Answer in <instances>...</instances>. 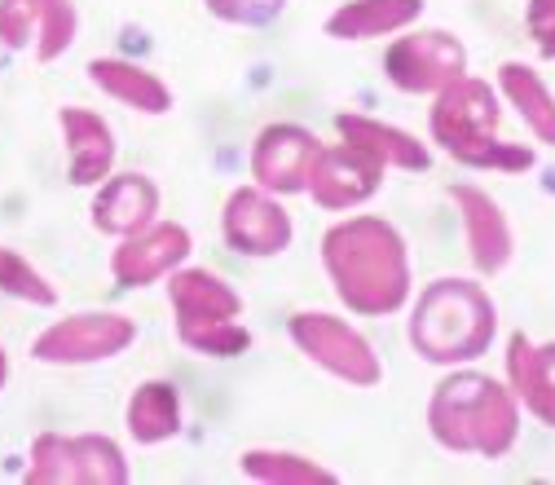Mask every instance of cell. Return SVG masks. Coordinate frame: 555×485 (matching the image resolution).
<instances>
[{
    "label": "cell",
    "mask_w": 555,
    "mask_h": 485,
    "mask_svg": "<svg viewBox=\"0 0 555 485\" xmlns=\"http://www.w3.org/2000/svg\"><path fill=\"white\" fill-rule=\"evenodd\" d=\"M507 375L525 410H533L546 429H555V340L538 349L525 331H516L507 344Z\"/></svg>",
    "instance_id": "17"
},
{
    "label": "cell",
    "mask_w": 555,
    "mask_h": 485,
    "mask_svg": "<svg viewBox=\"0 0 555 485\" xmlns=\"http://www.w3.org/2000/svg\"><path fill=\"white\" fill-rule=\"evenodd\" d=\"M89 80L111 93L115 102L132 106V111H146V115H164L172 106V93L159 76L142 72V66H132V62H119V58H93L89 62Z\"/></svg>",
    "instance_id": "21"
},
{
    "label": "cell",
    "mask_w": 555,
    "mask_h": 485,
    "mask_svg": "<svg viewBox=\"0 0 555 485\" xmlns=\"http://www.w3.org/2000/svg\"><path fill=\"white\" fill-rule=\"evenodd\" d=\"M525 23H529V36H533L538 53L555 58V0H529Z\"/></svg>",
    "instance_id": "27"
},
{
    "label": "cell",
    "mask_w": 555,
    "mask_h": 485,
    "mask_svg": "<svg viewBox=\"0 0 555 485\" xmlns=\"http://www.w3.org/2000/svg\"><path fill=\"white\" fill-rule=\"evenodd\" d=\"M0 288H5L10 296L36 301V305H53V288L40 279V273H36L27 260H18V256H10V252H0Z\"/></svg>",
    "instance_id": "25"
},
{
    "label": "cell",
    "mask_w": 555,
    "mask_h": 485,
    "mask_svg": "<svg viewBox=\"0 0 555 485\" xmlns=\"http://www.w3.org/2000/svg\"><path fill=\"white\" fill-rule=\"evenodd\" d=\"M0 40L10 49L40 40V58L49 62L76 40V5L72 0H0Z\"/></svg>",
    "instance_id": "13"
},
{
    "label": "cell",
    "mask_w": 555,
    "mask_h": 485,
    "mask_svg": "<svg viewBox=\"0 0 555 485\" xmlns=\"http://www.w3.org/2000/svg\"><path fill=\"white\" fill-rule=\"evenodd\" d=\"M322 265L335 283V296L353 314H397L410 296L405 243L379 217H353L331 226L322 239Z\"/></svg>",
    "instance_id": "1"
},
{
    "label": "cell",
    "mask_w": 555,
    "mask_h": 485,
    "mask_svg": "<svg viewBox=\"0 0 555 485\" xmlns=\"http://www.w3.org/2000/svg\"><path fill=\"white\" fill-rule=\"evenodd\" d=\"M499 85L507 93V102L520 111V119L533 128V137L542 146H555V98L542 85V76L525 62H503L499 66Z\"/></svg>",
    "instance_id": "22"
},
{
    "label": "cell",
    "mask_w": 555,
    "mask_h": 485,
    "mask_svg": "<svg viewBox=\"0 0 555 485\" xmlns=\"http://www.w3.org/2000/svg\"><path fill=\"white\" fill-rule=\"evenodd\" d=\"M132 340H137L132 318H119V314H76L66 322H53L31 344V354L40 362H53V367H85V362H102V358L124 354Z\"/></svg>",
    "instance_id": "8"
},
{
    "label": "cell",
    "mask_w": 555,
    "mask_h": 485,
    "mask_svg": "<svg viewBox=\"0 0 555 485\" xmlns=\"http://www.w3.org/2000/svg\"><path fill=\"white\" fill-rule=\"evenodd\" d=\"M467 72V49L450 31H414L388 49V80L405 93H441Z\"/></svg>",
    "instance_id": "9"
},
{
    "label": "cell",
    "mask_w": 555,
    "mask_h": 485,
    "mask_svg": "<svg viewBox=\"0 0 555 485\" xmlns=\"http://www.w3.org/2000/svg\"><path fill=\"white\" fill-rule=\"evenodd\" d=\"M292 340L300 344V349L326 367L331 375L339 380H349L358 388H371L384 380V367L379 358L371 354V344L349 327V322H339L331 314H296L292 318Z\"/></svg>",
    "instance_id": "6"
},
{
    "label": "cell",
    "mask_w": 555,
    "mask_h": 485,
    "mask_svg": "<svg viewBox=\"0 0 555 485\" xmlns=\"http://www.w3.org/2000/svg\"><path fill=\"white\" fill-rule=\"evenodd\" d=\"M335 128L344 132V142L362 146L366 155H375L384 168H410V173H424L433 164L428 146L414 142L410 132L392 128V124H379V119H366V115H335Z\"/></svg>",
    "instance_id": "19"
},
{
    "label": "cell",
    "mask_w": 555,
    "mask_h": 485,
    "mask_svg": "<svg viewBox=\"0 0 555 485\" xmlns=\"http://www.w3.org/2000/svg\"><path fill=\"white\" fill-rule=\"evenodd\" d=\"M27 481L49 485V481H85V485H124L128 463L124 450L111 437H40L31 450Z\"/></svg>",
    "instance_id": "7"
},
{
    "label": "cell",
    "mask_w": 555,
    "mask_h": 485,
    "mask_svg": "<svg viewBox=\"0 0 555 485\" xmlns=\"http://www.w3.org/2000/svg\"><path fill=\"white\" fill-rule=\"evenodd\" d=\"M5 375H10V362H5V349H0V384H5Z\"/></svg>",
    "instance_id": "28"
},
{
    "label": "cell",
    "mask_w": 555,
    "mask_h": 485,
    "mask_svg": "<svg viewBox=\"0 0 555 485\" xmlns=\"http://www.w3.org/2000/svg\"><path fill=\"white\" fill-rule=\"evenodd\" d=\"M57 124L66 132V159H72V181L76 186H98L111 164H115V142H111V128L80 111V106H66L57 111Z\"/></svg>",
    "instance_id": "18"
},
{
    "label": "cell",
    "mask_w": 555,
    "mask_h": 485,
    "mask_svg": "<svg viewBox=\"0 0 555 485\" xmlns=\"http://www.w3.org/2000/svg\"><path fill=\"white\" fill-rule=\"evenodd\" d=\"M190 256V230L185 226H151L142 234H132L124 247H115V260H111V273L115 283L124 288H146L164 273H172L181 260Z\"/></svg>",
    "instance_id": "14"
},
{
    "label": "cell",
    "mask_w": 555,
    "mask_h": 485,
    "mask_svg": "<svg viewBox=\"0 0 555 485\" xmlns=\"http://www.w3.org/2000/svg\"><path fill=\"white\" fill-rule=\"evenodd\" d=\"M238 463H243L247 476H256V481H278V485H313V481L331 485V481H335L331 468H322V463H313V459H300V455H278V450H247Z\"/></svg>",
    "instance_id": "24"
},
{
    "label": "cell",
    "mask_w": 555,
    "mask_h": 485,
    "mask_svg": "<svg viewBox=\"0 0 555 485\" xmlns=\"http://www.w3.org/2000/svg\"><path fill=\"white\" fill-rule=\"evenodd\" d=\"M0 252H5V247H0Z\"/></svg>",
    "instance_id": "29"
},
{
    "label": "cell",
    "mask_w": 555,
    "mask_h": 485,
    "mask_svg": "<svg viewBox=\"0 0 555 485\" xmlns=\"http://www.w3.org/2000/svg\"><path fill=\"white\" fill-rule=\"evenodd\" d=\"M494 331H499V309L490 292L467 279H437L420 296L410 318V344L441 367L480 358L490 349Z\"/></svg>",
    "instance_id": "3"
},
{
    "label": "cell",
    "mask_w": 555,
    "mask_h": 485,
    "mask_svg": "<svg viewBox=\"0 0 555 485\" xmlns=\"http://www.w3.org/2000/svg\"><path fill=\"white\" fill-rule=\"evenodd\" d=\"M172 309H177V335L185 349L203 354V358H234L247 354V327L243 318V296L221 283L217 273L207 269H181L168 283Z\"/></svg>",
    "instance_id": "5"
},
{
    "label": "cell",
    "mask_w": 555,
    "mask_h": 485,
    "mask_svg": "<svg viewBox=\"0 0 555 485\" xmlns=\"http://www.w3.org/2000/svg\"><path fill=\"white\" fill-rule=\"evenodd\" d=\"M155 213H159V190L151 177L142 173H124L115 181L102 186V194L93 199V226L102 234H142L155 226Z\"/></svg>",
    "instance_id": "16"
},
{
    "label": "cell",
    "mask_w": 555,
    "mask_h": 485,
    "mask_svg": "<svg viewBox=\"0 0 555 485\" xmlns=\"http://www.w3.org/2000/svg\"><path fill=\"white\" fill-rule=\"evenodd\" d=\"M207 10L225 23H243V27H260V23H273L283 14L287 0H203Z\"/></svg>",
    "instance_id": "26"
},
{
    "label": "cell",
    "mask_w": 555,
    "mask_h": 485,
    "mask_svg": "<svg viewBox=\"0 0 555 485\" xmlns=\"http://www.w3.org/2000/svg\"><path fill=\"white\" fill-rule=\"evenodd\" d=\"M318 137L300 124H269L256 137L251 177L269 194H300L309 186V168L318 159Z\"/></svg>",
    "instance_id": "10"
},
{
    "label": "cell",
    "mask_w": 555,
    "mask_h": 485,
    "mask_svg": "<svg viewBox=\"0 0 555 485\" xmlns=\"http://www.w3.org/2000/svg\"><path fill=\"white\" fill-rule=\"evenodd\" d=\"M379 177H384V164L375 155H366L353 142H339V146H322L318 151L305 190L313 194V203H322V207L335 213V207L366 203L379 190Z\"/></svg>",
    "instance_id": "11"
},
{
    "label": "cell",
    "mask_w": 555,
    "mask_h": 485,
    "mask_svg": "<svg viewBox=\"0 0 555 485\" xmlns=\"http://www.w3.org/2000/svg\"><path fill=\"white\" fill-rule=\"evenodd\" d=\"M225 239L234 252L273 256L292 247V217L269 190H234L225 203Z\"/></svg>",
    "instance_id": "12"
},
{
    "label": "cell",
    "mask_w": 555,
    "mask_h": 485,
    "mask_svg": "<svg viewBox=\"0 0 555 485\" xmlns=\"http://www.w3.org/2000/svg\"><path fill=\"white\" fill-rule=\"evenodd\" d=\"M450 199L459 203V213H463V226H467V247H472V265L480 273H503L507 260H512V226L503 217V207L476 190V186H454Z\"/></svg>",
    "instance_id": "15"
},
{
    "label": "cell",
    "mask_w": 555,
    "mask_h": 485,
    "mask_svg": "<svg viewBox=\"0 0 555 485\" xmlns=\"http://www.w3.org/2000/svg\"><path fill=\"white\" fill-rule=\"evenodd\" d=\"M424 14V0H349L326 18V36L335 40H375L410 27Z\"/></svg>",
    "instance_id": "20"
},
{
    "label": "cell",
    "mask_w": 555,
    "mask_h": 485,
    "mask_svg": "<svg viewBox=\"0 0 555 485\" xmlns=\"http://www.w3.org/2000/svg\"><path fill=\"white\" fill-rule=\"evenodd\" d=\"M433 437L454 455L503 459L520 433V406L516 393L480 371H454L437 384L428 406Z\"/></svg>",
    "instance_id": "2"
},
{
    "label": "cell",
    "mask_w": 555,
    "mask_h": 485,
    "mask_svg": "<svg viewBox=\"0 0 555 485\" xmlns=\"http://www.w3.org/2000/svg\"><path fill=\"white\" fill-rule=\"evenodd\" d=\"M503 111L499 98L485 80L459 76L454 85H446L437 93L433 106V142H441V151L467 168H499V173H529L533 168V151L512 146L499 137Z\"/></svg>",
    "instance_id": "4"
},
{
    "label": "cell",
    "mask_w": 555,
    "mask_h": 485,
    "mask_svg": "<svg viewBox=\"0 0 555 485\" xmlns=\"http://www.w3.org/2000/svg\"><path fill=\"white\" fill-rule=\"evenodd\" d=\"M128 433L142 446L177 437L181 433V397H177V388L164 384V380L137 388L132 401H128Z\"/></svg>",
    "instance_id": "23"
}]
</instances>
